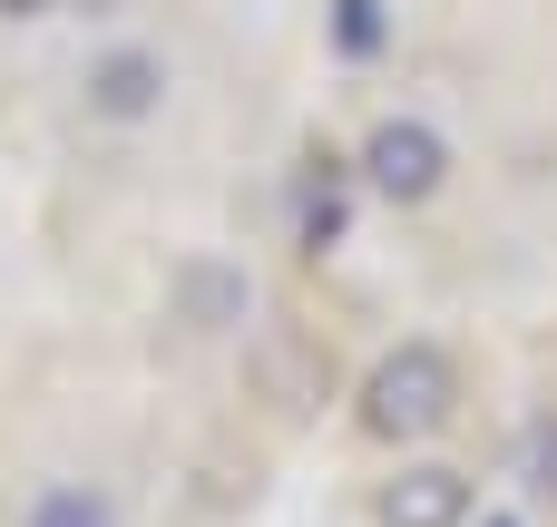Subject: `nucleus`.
Segmentation results:
<instances>
[{"instance_id":"0eeeda50","label":"nucleus","mask_w":557,"mask_h":527,"mask_svg":"<svg viewBox=\"0 0 557 527\" xmlns=\"http://www.w3.org/2000/svg\"><path fill=\"white\" fill-rule=\"evenodd\" d=\"M382 39H392V10L382 0H333V49L343 59H382Z\"/></svg>"},{"instance_id":"1a4fd4ad","label":"nucleus","mask_w":557,"mask_h":527,"mask_svg":"<svg viewBox=\"0 0 557 527\" xmlns=\"http://www.w3.org/2000/svg\"><path fill=\"white\" fill-rule=\"evenodd\" d=\"M519 460H529V489L557 499V421H529V450H519Z\"/></svg>"},{"instance_id":"f257e3e1","label":"nucleus","mask_w":557,"mask_h":527,"mask_svg":"<svg viewBox=\"0 0 557 527\" xmlns=\"http://www.w3.org/2000/svg\"><path fill=\"white\" fill-rule=\"evenodd\" d=\"M460 411V362L441 342H401L362 372V430L372 440H431Z\"/></svg>"},{"instance_id":"6e6552de","label":"nucleus","mask_w":557,"mask_h":527,"mask_svg":"<svg viewBox=\"0 0 557 527\" xmlns=\"http://www.w3.org/2000/svg\"><path fill=\"white\" fill-rule=\"evenodd\" d=\"M333 244H343V186L304 196V254H333Z\"/></svg>"},{"instance_id":"9d476101","label":"nucleus","mask_w":557,"mask_h":527,"mask_svg":"<svg viewBox=\"0 0 557 527\" xmlns=\"http://www.w3.org/2000/svg\"><path fill=\"white\" fill-rule=\"evenodd\" d=\"M49 10H98V0H0V20H49Z\"/></svg>"},{"instance_id":"423d86ee","label":"nucleus","mask_w":557,"mask_h":527,"mask_svg":"<svg viewBox=\"0 0 557 527\" xmlns=\"http://www.w3.org/2000/svg\"><path fill=\"white\" fill-rule=\"evenodd\" d=\"M20 527H117V499L88 489V479H59V489L29 499V518H20Z\"/></svg>"},{"instance_id":"9b49d317","label":"nucleus","mask_w":557,"mask_h":527,"mask_svg":"<svg viewBox=\"0 0 557 527\" xmlns=\"http://www.w3.org/2000/svg\"><path fill=\"white\" fill-rule=\"evenodd\" d=\"M470 527H519V518H470Z\"/></svg>"},{"instance_id":"39448f33","label":"nucleus","mask_w":557,"mask_h":527,"mask_svg":"<svg viewBox=\"0 0 557 527\" xmlns=\"http://www.w3.org/2000/svg\"><path fill=\"white\" fill-rule=\"evenodd\" d=\"M245 303H255V284H245V274H225V264H186V274H176V313H186L196 332L245 323Z\"/></svg>"},{"instance_id":"7ed1b4c3","label":"nucleus","mask_w":557,"mask_h":527,"mask_svg":"<svg viewBox=\"0 0 557 527\" xmlns=\"http://www.w3.org/2000/svg\"><path fill=\"white\" fill-rule=\"evenodd\" d=\"M157 108H166V59H157V49L117 39V49L88 59V117H108V127H147Z\"/></svg>"},{"instance_id":"20e7f679","label":"nucleus","mask_w":557,"mask_h":527,"mask_svg":"<svg viewBox=\"0 0 557 527\" xmlns=\"http://www.w3.org/2000/svg\"><path fill=\"white\" fill-rule=\"evenodd\" d=\"M470 518H480V489L441 460H421L382 489V527H470Z\"/></svg>"},{"instance_id":"f03ea898","label":"nucleus","mask_w":557,"mask_h":527,"mask_svg":"<svg viewBox=\"0 0 557 527\" xmlns=\"http://www.w3.org/2000/svg\"><path fill=\"white\" fill-rule=\"evenodd\" d=\"M352 166H362V186H372L382 205H431V196L450 186V137H441L431 117H382Z\"/></svg>"}]
</instances>
